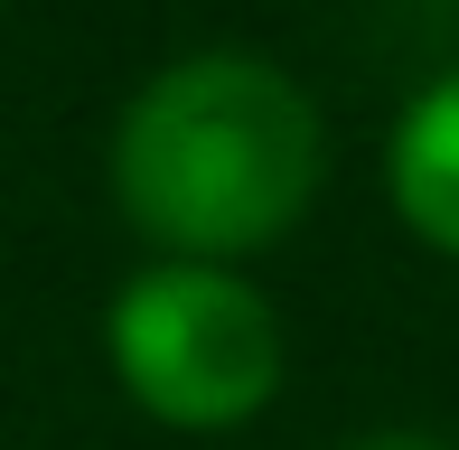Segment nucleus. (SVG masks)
Returning <instances> with one entry per match:
<instances>
[{
    "label": "nucleus",
    "mask_w": 459,
    "mask_h": 450,
    "mask_svg": "<svg viewBox=\"0 0 459 450\" xmlns=\"http://www.w3.org/2000/svg\"><path fill=\"white\" fill-rule=\"evenodd\" d=\"M338 450H459V441H441V432H422V422H385V432H347Z\"/></svg>",
    "instance_id": "obj_4"
},
{
    "label": "nucleus",
    "mask_w": 459,
    "mask_h": 450,
    "mask_svg": "<svg viewBox=\"0 0 459 450\" xmlns=\"http://www.w3.org/2000/svg\"><path fill=\"white\" fill-rule=\"evenodd\" d=\"M103 366H113L122 403L141 422L216 441V432H244V422L273 413V394L290 376V338L254 273L151 254L103 300Z\"/></svg>",
    "instance_id": "obj_2"
},
{
    "label": "nucleus",
    "mask_w": 459,
    "mask_h": 450,
    "mask_svg": "<svg viewBox=\"0 0 459 450\" xmlns=\"http://www.w3.org/2000/svg\"><path fill=\"white\" fill-rule=\"evenodd\" d=\"M385 207L422 254L459 263V66L431 75L385 132Z\"/></svg>",
    "instance_id": "obj_3"
},
{
    "label": "nucleus",
    "mask_w": 459,
    "mask_h": 450,
    "mask_svg": "<svg viewBox=\"0 0 459 450\" xmlns=\"http://www.w3.org/2000/svg\"><path fill=\"white\" fill-rule=\"evenodd\" d=\"M113 207L160 263H254L319 207L328 113L263 48H187L151 66L103 141Z\"/></svg>",
    "instance_id": "obj_1"
}]
</instances>
